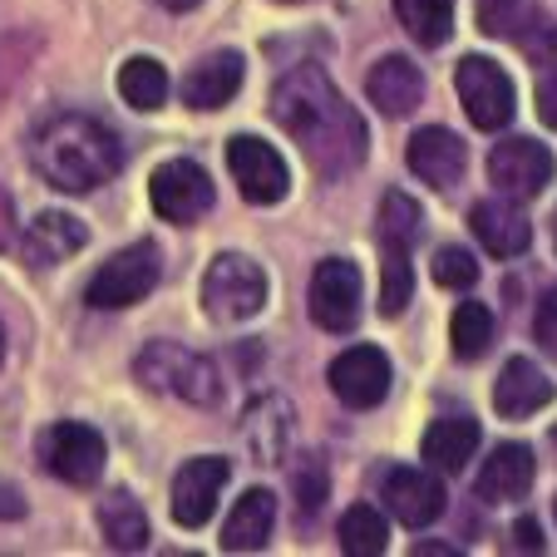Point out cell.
Listing matches in <instances>:
<instances>
[{
    "mask_svg": "<svg viewBox=\"0 0 557 557\" xmlns=\"http://www.w3.org/2000/svg\"><path fill=\"white\" fill-rule=\"evenodd\" d=\"M272 119L321 178H346L366 163L370 128L321 64H292L272 89Z\"/></svg>",
    "mask_w": 557,
    "mask_h": 557,
    "instance_id": "cell-1",
    "label": "cell"
},
{
    "mask_svg": "<svg viewBox=\"0 0 557 557\" xmlns=\"http://www.w3.org/2000/svg\"><path fill=\"white\" fill-rule=\"evenodd\" d=\"M30 169L60 193H95L124 169V144L95 114H50L30 134Z\"/></svg>",
    "mask_w": 557,
    "mask_h": 557,
    "instance_id": "cell-2",
    "label": "cell"
},
{
    "mask_svg": "<svg viewBox=\"0 0 557 557\" xmlns=\"http://www.w3.org/2000/svg\"><path fill=\"white\" fill-rule=\"evenodd\" d=\"M138 380L158 395H178L183 405H198V410H212L222 400V370L218 360H208L202 350H188L178 341H148L134 360Z\"/></svg>",
    "mask_w": 557,
    "mask_h": 557,
    "instance_id": "cell-3",
    "label": "cell"
},
{
    "mask_svg": "<svg viewBox=\"0 0 557 557\" xmlns=\"http://www.w3.org/2000/svg\"><path fill=\"white\" fill-rule=\"evenodd\" d=\"M267 306V272L243 252H222L202 272V311L218 326H243Z\"/></svg>",
    "mask_w": 557,
    "mask_h": 557,
    "instance_id": "cell-4",
    "label": "cell"
},
{
    "mask_svg": "<svg viewBox=\"0 0 557 557\" xmlns=\"http://www.w3.org/2000/svg\"><path fill=\"white\" fill-rule=\"evenodd\" d=\"M163 282V257H158V243H134L124 252H114L85 286V301L95 311H124V306H138L144 296H153V286Z\"/></svg>",
    "mask_w": 557,
    "mask_h": 557,
    "instance_id": "cell-5",
    "label": "cell"
},
{
    "mask_svg": "<svg viewBox=\"0 0 557 557\" xmlns=\"http://www.w3.org/2000/svg\"><path fill=\"white\" fill-rule=\"evenodd\" d=\"M479 30L508 40L533 64H557V25L543 15L537 0H473Z\"/></svg>",
    "mask_w": 557,
    "mask_h": 557,
    "instance_id": "cell-6",
    "label": "cell"
},
{
    "mask_svg": "<svg viewBox=\"0 0 557 557\" xmlns=\"http://www.w3.org/2000/svg\"><path fill=\"white\" fill-rule=\"evenodd\" d=\"M40 463L54 473V479H64V484L74 488H89L99 484V473H104V434L95 430V424H79V420H54L50 430L40 434Z\"/></svg>",
    "mask_w": 557,
    "mask_h": 557,
    "instance_id": "cell-7",
    "label": "cell"
},
{
    "mask_svg": "<svg viewBox=\"0 0 557 557\" xmlns=\"http://www.w3.org/2000/svg\"><path fill=\"white\" fill-rule=\"evenodd\" d=\"M454 85H459V104H463V114H469L473 128H488V134H494V128H504L508 119H513L518 95H513V79H508V70L498 60H488V54L459 60Z\"/></svg>",
    "mask_w": 557,
    "mask_h": 557,
    "instance_id": "cell-8",
    "label": "cell"
},
{
    "mask_svg": "<svg viewBox=\"0 0 557 557\" xmlns=\"http://www.w3.org/2000/svg\"><path fill=\"white\" fill-rule=\"evenodd\" d=\"M227 169H232L237 193H243L252 208H272V202H282L286 188H292V169H286V158L257 134L232 138L227 144Z\"/></svg>",
    "mask_w": 557,
    "mask_h": 557,
    "instance_id": "cell-9",
    "label": "cell"
},
{
    "mask_svg": "<svg viewBox=\"0 0 557 557\" xmlns=\"http://www.w3.org/2000/svg\"><path fill=\"white\" fill-rule=\"evenodd\" d=\"M148 198H153V212L163 222L193 227V222L212 208L218 193H212V178L202 163H193V158H169V163L153 173V183H148Z\"/></svg>",
    "mask_w": 557,
    "mask_h": 557,
    "instance_id": "cell-10",
    "label": "cell"
},
{
    "mask_svg": "<svg viewBox=\"0 0 557 557\" xmlns=\"http://www.w3.org/2000/svg\"><path fill=\"white\" fill-rule=\"evenodd\" d=\"M360 267L350 257H326L311 272V321L331 336H346L360 321Z\"/></svg>",
    "mask_w": 557,
    "mask_h": 557,
    "instance_id": "cell-11",
    "label": "cell"
},
{
    "mask_svg": "<svg viewBox=\"0 0 557 557\" xmlns=\"http://www.w3.org/2000/svg\"><path fill=\"white\" fill-rule=\"evenodd\" d=\"M488 178H494V188L504 193V198L523 202V198H537V193L557 178V158L547 144L518 134V138L494 144V153H488Z\"/></svg>",
    "mask_w": 557,
    "mask_h": 557,
    "instance_id": "cell-12",
    "label": "cell"
},
{
    "mask_svg": "<svg viewBox=\"0 0 557 557\" xmlns=\"http://www.w3.org/2000/svg\"><path fill=\"white\" fill-rule=\"evenodd\" d=\"M326 380L346 410H375L389 395V380L395 375H389V356L380 346H350L331 360Z\"/></svg>",
    "mask_w": 557,
    "mask_h": 557,
    "instance_id": "cell-13",
    "label": "cell"
},
{
    "mask_svg": "<svg viewBox=\"0 0 557 557\" xmlns=\"http://www.w3.org/2000/svg\"><path fill=\"white\" fill-rule=\"evenodd\" d=\"M380 498H385L389 518H400L405 528H430L434 518L449 508V494H444L440 473L434 469H410V463L385 469V479H380Z\"/></svg>",
    "mask_w": 557,
    "mask_h": 557,
    "instance_id": "cell-14",
    "label": "cell"
},
{
    "mask_svg": "<svg viewBox=\"0 0 557 557\" xmlns=\"http://www.w3.org/2000/svg\"><path fill=\"white\" fill-rule=\"evenodd\" d=\"M227 488V459L222 454H202V459H188L178 473H173V523L178 528H202L212 513H218V498Z\"/></svg>",
    "mask_w": 557,
    "mask_h": 557,
    "instance_id": "cell-15",
    "label": "cell"
},
{
    "mask_svg": "<svg viewBox=\"0 0 557 557\" xmlns=\"http://www.w3.org/2000/svg\"><path fill=\"white\" fill-rule=\"evenodd\" d=\"M469 232L488 257H523L533 243V222L523 218L518 198H484L469 208Z\"/></svg>",
    "mask_w": 557,
    "mask_h": 557,
    "instance_id": "cell-16",
    "label": "cell"
},
{
    "mask_svg": "<svg viewBox=\"0 0 557 557\" xmlns=\"http://www.w3.org/2000/svg\"><path fill=\"white\" fill-rule=\"evenodd\" d=\"M405 158H410L414 178H424L430 188H454V183L463 178V169H469V148H463V138L454 134V128H420V134L410 138V148H405Z\"/></svg>",
    "mask_w": 557,
    "mask_h": 557,
    "instance_id": "cell-17",
    "label": "cell"
},
{
    "mask_svg": "<svg viewBox=\"0 0 557 557\" xmlns=\"http://www.w3.org/2000/svg\"><path fill=\"white\" fill-rule=\"evenodd\" d=\"M247 79V60L237 50H212L183 74V104L188 109H227Z\"/></svg>",
    "mask_w": 557,
    "mask_h": 557,
    "instance_id": "cell-18",
    "label": "cell"
},
{
    "mask_svg": "<svg viewBox=\"0 0 557 557\" xmlns=\"http://www.w3.org/2000/svg\"><path fill=\"white\" fill-rule=\"evenodd\" d=\"M366 95L370 104L380 109V114L389 119H405L420 109L424 99V74L414 60H405V54H385V60L370 64V79H366Z\"/></svg>",
    "mask_w": 557,
    "mask_h": 557,
    "instance_id": "cell-19",
    "label": "cell"
},
{
    "mask_svg": "<svg viewBox=\"0 0 557 557\" xmlns=\"http://www.w3.org/2000/svg\"><path fill=\"white\" fill-rule=\"evenodd\" d=\"M533 479H537L533 449H528V444H498L484 459V469H479L473 494L484 498V504H518V498L533 488Z\"/></svg>",
    "mask_w": 557,
    "mask_h": 557,
    "instance_id": "cell-20",
    "label": "cell"
},
{
    "mask_svg": "<svg viewBox=\"0 0 557 557\" xmlns=\"http://www.w3.org/2000/svg\"><path fill=\"white\" fill-rule=\"evenodd\" d=\"M85 243H89V227L79 218H70V212H40L21 232V252L30 267H60L74 252H85Z\"/></svg>",
    "mask_w": 557,
    "mask_h": 557,
    "instance_id": "cell-21",
    "label": "cell"
},
{
    "mask_svg": "<svg viewBox=\"0 0 557 557\" xmlns=\"http://www.w3.org/2000/svg\"><path fill=\"white\" fill-rule=\"evenodd\" d=\"M553 405V380L533 366L528 356H513L494 380V410L504 420H528V414Z\"/></svg>",
    "mask_w": 557,
    "mask_h": 557,
    "instance_id": "cell-22",
    "label": "cell"
},
{
    "mask_svg": "<svg viewBox=\"0 0 557 557\" xmlns=\"http://www.w3.org/2000/svg\"><path fill=\"white\" fill-rule=\"evenodd\" d=\"M276 528V494L272 488H247L237 508L222 523V553H262Z\"/></svg>",
    "mask_w": 557,
    "mask_h": 557,
    "instance_id": "cell-23",
    "label": "cell"
},
{
    "mask_svg": "<svg viewBox=\"0 0 557 557\" xmlns=\"http://www.w3.org/2000/svg\"><path fill=\"white\" fill-rule=\"evenodd\" d=\"M473 449H479V420H469V414H444L420 440V454L434 473H463Z\"/></svg>",
    "mask_w": 557,
    "mask_h": 557,
    "instance_id": "cell-24",
    "label": "cell"
},
{
    "mask_svg": "<svg viewBox=\"0 0 557 557\" xmlns=\"http://www.w3.org/2000/svg\"><path fill=\"white\" fill-rule=\"evenodd\" d=\"M243 440L257 454V463H282L286 440H292V405L276 400V395L252 400L243 414Z\"/></svg>",
    "mask_w": 557,
    "mask_h": 557,
    "instance_id": "cell-25",
    "label": "cell"
},
{
    "mask_svg": "<svg viewBox=\"0 0 557 557\" xmlns=\"http://www.w3.org/2000/svg\"><path fill=\"white\" fill-rule=\"evenodd\" d=\"M99 533H104V543L114 547V553H144L148 518H144V508H138V498L124 494V488L99 498Z\"/></svg>",
    "mask_w": 557,
    "mask_h": 557,
    "instance_id": "cell-26",
    "label": "cell"
},
{
    "mask_svg": "<svg viewBox=\"0 0 557 557\" xmlns=\"http://www.w3.org/2000/svg\"><path fill=\"white\" fill-rule=\"evenodd\" d=\"M119 95H124V104H134L138 114H153V109L169 104V70H163L153 54H134V60L119 64Z\"/></svg>",
    "mask_w": 557,
    "mask_h": 557,
    "instance_id": "cell-27",
    "label": "cell"
},
{
    "mask_svg": "<svg viewBox=\"0 0 557 557\" xmlns=\"http://www.w3.org/2000/svg\"><path fill=\"white\" fill-rule=\"evenodd\" d=\"M395 15H400L405 35L424 50H440L454 35V0H395Z\"/></svg>",
    "mask_w": 557,
    "mask_h": 557,
    "instance_id": "cell-28",
    "label": "cell"
},
{
    "mask_svg": "<svg viewBox=\"0 0 557 557\" xmlns=\"http://www.w3.org/2000/svg\"><path fill=\"white\" fill-rule=\"evenodd\" d=\"M389 547V523L380 518V508L356 504L341 513V553L350 557H380Z\"/></svg>",
    "mask_w": 557,
    "mask_h": 557,
    "instance_id": "cell-29",
    "label": "cell"
},
{
    "mask_svg": "<svg viewBox=\"0 0 557 557\" xmlns=\"http://www.w3.org/2000/svg\"><path fill=\"white\" fill-rule=\"evenodd\" d=\"M449 341H454V356L459 360L488 356V346H494V311H488L484 301H459V311H454V321H449Z\"/></svg>",
    "mask_w": 557,
    "mask_h": 557,
    "instance_id": "cell-30",
    "label": "cell"
},
{
    "mask_svg": "<svg viewBox=\"0 0 557 557\" xmlns=\"http://www.w3.org/2000/svg\"><path fill=\"white\" fill-rule=\"evenodd\" d=\"M414 296V267L405 247H380V315H400Z\"/></svg>",
    "mask_w": 557,
    "mask_h": 557,
    "instance_id": "cell-31",
    "label": "cell"
},
{
    "mask_svg": "<svg viewBox=\"0 0 557 557\" xmlns=\"http://www.w3.org/2000/svg\"><path fill=\"white\" fill-rule=\"evenodd\" d=\"M434 282L449 286V292H469L479 282V257L469 247H440L434 252Z\"/></svg>",
    "mask_w": 557,
    "mask_h": 557,
    "instance_id": "cell-32",
    "label": "cell"
},
{
    "mask_svg": "<svg viewBox=\"0 0 557 557\" xmlns=\"http://www.w3.org/2000/svg\"><path fill=\"white\" fill-rule=\"evenodd\" d=\"M326 488H331V479H326L321 463H311V469L296 473V504H301V513H311V508L326 504Z\"/></svg>",
    "mask_w": 557,
    "mask_h": 557,
    "instance_id": "cell-33",
    "label": "cell"
},
{
    "mask_svg": "<svg viewBox=\"0 0 557 557\" xmlns=\"http://www.w3.org/2000/svg\"><path fill=\"white\" fill-rule=\"evenodd\" d=\"M533 336L543 341V350H553V356H557V292H547L543 301H537V315H533Z\"/></svg>",
    "mask_w": 557,
    "mask_h": 557,
    "instance_id": "cell-34",
    "label": "cell"
},
{
    "mask_svg": "<svg viewBox=\"0 0 557 557\" xmlns=\"http://www.w3.org/2000/svg\"><path fill=\"white\" fill-rule=\"evenodd\" d=\"M537 119H543L547 128H557V70L537 79Z\"/></svg>",
    "mask_w": 557,
    "mask_h": 557,
    "instance_id": "cell-35",
    "label": "cell"
},
{
    "mask_svg": "<svg viewBox=\"0 0 557 557\" xmlns=\"http://www.w3.org/2000/svg\"><path fill=\"white\" fill-rule=\"evenodd\" d=\"M15 243V202H11V193L0 188V252Z\"/></svg>",
    "mask_w": 557,
    "mask_h": 557,
    "instance_id": "cell-36",
    "label": "cell"
},
{
    "mask_svg": "<svg viewBox=\"0 0 557 557\" xmlns=\"http://www.w3.org/2000/svg\"><path fill=\"white\" fill-rule=\"evenodd\" d=\"M5 518H25V494L15 484H0V523Z\"/></svg>",
    "mask_w": 557,
    "mask_h": 557,
    "instance_id": "cell-37",
    "label": "cell"
},
{
    "mask_svg": "<svg viewBox=\"0 0 557 557\" xmlns=\"http://www.w3.org/2000/svg\"><path fill=\"white\" fill-rule=\"evenodd\" d=\"M513 537H518V547H528V553H543V533H537L533 518H523V523L513 528Z\"/></svg>",
    "mask_w": 557,
    "mask_h": 557,
    "instance_id": "cell-38",
    "label": "cell"
},
{
    "mask_svg": "<svg viewBox=\"0 0 557 557\" xmlns=\"http://www.w3.org/2000/svg\"><path fill=\"white\" fill-rule=\"evenodd\" d=\"M153 5H163V11H193L198 0H153Z\"/></svg>",
    "mask_w": 557,
    "mask_h": 557,
    "instance_id": "cell-39",
    "label": "cell"
},
{
    "mask_svg": "<svg viewBox=\"0 0 557 557\" xmlns=\"http://www.w3.org/2000/svg\"><path fill=\"white\" fill-rule=\"evenodd\" d=\"M0 366H5V326H0Z\"/></svg>",
    "mask_w": 557,
    "mask_h": 557,
    "instance_id": "cell-40",
    "label": "cell"
},
{
    "mask_svg": "<svg viewBox=\"0 0 557 557\" xmlns=\"http://www.w3.org/2000/svg\"><path fill=\"white\" fill-rule=\"evenodd\" d=\"M553 247H557V212H553Z\"/></svg>",
    "mask_w": 557,
    "mask_h": 557,
    "instance_id": "cell-41",
    "label": "cell"
},
{
    "mask_svg": "<svg viewBox=\"0 0 557 557\" xmlns=\"http://www.w3.org/2000/svg\"><path fill=\"white\" fill-rule=\"evenodd\" d=\"M553 449H557V430H553Z\"/></svg>",
    "mask_w": 557,
    "mask_h": 557,
    "instance_id": "cell-42",
    "label": "cell"
},
{
    "mask_svg": "<svg viewBox=\"0 0 557 557\" xmlns=\"http://www.w3.org/2000/svg\"><path fill=\"white\" fill-rule=\"evenodd\" d=\"M286 5H296V0H286Z\"/></svg>",
    "mask_w": 557,
    "mask_h": 557,
    "instance_id": "cell-43",
    "label": "cell"
},
{
    "mask_svg": "<svg viewBox=\"0 0 557 557\" xmlns=\"http://www.w3.org/2000/svg\"><path fill=\"white\" fill-rule=\"evenodd\" d=\"M553 513H557V504H553Z\"/></svg>",
    "mask_w": 557,
    "mask_h": 557,
    "instance_id": "cell-44",
    "label": "cell"
}]
</instances>
